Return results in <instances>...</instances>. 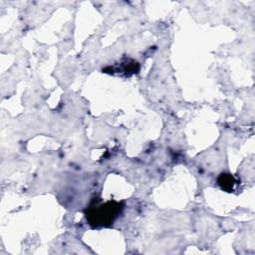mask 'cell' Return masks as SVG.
<instances>
[{
	"label": "cell",
	"instance_id": "6da1fadb",
	"mask_svg": "<svg viewBox=\"0 0 255 255\" xmlns=\"http://www.w3.org/2000/svg\"><path fill=\"white\" fill-rule=\"evenodd\" d=\"M124 209V204L115 200L90 206L85 214L88 223L92 227H107L119 217Z\"/></svg>",
	"mask_w": 255,
	"mask_h": 255
},
{
	"label": "cell",
	"instance_id": "7a4b0ae2",
	"mask_svg": "<svg viewBox=\"0 0 255 255\" xmlns=\"http://www.w3.org/2000/svg\"><path fill=\"white\" fill-rule=\"evenodd\" d=\"M217 183L221 189L227 192H231L237 181L233 175L229 173H221L217 178Z\"/></svg>",
	"mask_w": 255,
	"mask_h": 255
}]
</instances>
